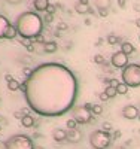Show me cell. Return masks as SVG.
Returning a JSON list of instances; mask_svg holds the SVG:
<instances>
[{
	"instance_id": "19",
	"label": "cell",
	"mask_w": 140,
	"mask_h": 149,
	"mask_svg": "<svg viewBox=\"0 0 140 149\" xmlns=\"http://www.w3.org/2000/svg\"><path fill=\"white\" fill-rule=\"evenodd\" d=\"M20 88H21V84H20L17 79L12 78L10 81H8V90H9V91H18Z\"/></svg>"
},
{
	"instance_id": "18",
	"label": "cell",
	"mask_w": 140,
	"mask_h": 149,
	"mask_svg": "<svg viewBox=\"0 0 140 149\" xmlns=\"http://www.w3.org/2000/svg\"><path fill=\"white\" fill-rule=\"evenodd\" d=\"M75 10L78 12V14L84 15V14H86V12H90V8H88V5H85V3L78 2V3L75 5Z\"/></svg>"
},
{
	"instance_id": "24",
	"label": "cell",
	"mask_w": 140,
	"mask_h": 149,
	"mask_svg": "<svg viewBox=\"0 0 140 149\" xmlns=\"http://www.w3.org/2000/svg\"><path fill=\"white\" fill-rule=\"evenodd\" d=\"M76 127H78V122H76L73 118H70L67 121V130H72V128H76Z\"/></svg>"
},
{
	"instance_id": "11",
	"label": "cell",
	"mask_w": 140,
	"mask_h": 149,
	"mask_svg": "<svg viewBox=\"0 0 140 149\" xmlns=\"http://www.w3.org/2000/svg\"><path fill=\"white\" fill-rule=\"evenodd\" d=\"M9 26H10V22L8 21V18L0 14V39H5V34Z\"/></svg>"
},
{
	"instance_id": "3",
	"label": "cell",
	"mask_w": 140,
	"mask_h": 149,
	"mask_svg": "<svg viewBox=\"0 0 140 149\" xmlns=\"http://www.w3.org/2000/svg\"><path fill=\"white\" fill-rule=\"evenodd\" d=\"M5 149H34L33 140L25 134H14L3 143Z\"/></svg>"
},
{
	"instance_id": "36",
	"label": "cell",
	"mask_w": 140,
	"mask_h": 149,
	"mask_svg": "<svg viewBox=\"0 0 140 149\" xmlns=\"http://www.w3.org/2000/svg\"><path fill=\"white\" fill-rule=\"evenodd\" d=\"M101 130H104V131H110V130H112L110 122H104V124H103V128H101Z\"/></svg>"
},
{
	"instance_id": "1",
	"label": "cell",
	"mask_w": 140,
	"mask_h": 149,
	"mask_svg": "<svg viewBox=\"0 0 140 149\" xmlns=\"http://www.w3.org/2000/svg\"><path fill=\"white\" fill-rule=\"evenodd\" d=\"M43 72L51 88L30 76L27 79V102L36 113H43L48 103V97H52V116L63 115L72 107L76 100L78 82L75 74L60 64H43Z\"/></svg>"
},
{
	"instance_id": "27",
	"label": "cell",
	"mask_w": 140,
	"mask_h": 149,
	"mask_svg": "<svg viewBox=\"0 0 140 149\" xmlns=\"http://www.w3.org/2000/svg\"><path fill=\"white\" fill-rule=\"evenodd\" d=\"M25 115H27V109H21L20 112H17V113H15V118L21 119V118H22V116H25Z\"/></svg>"
},
{
	"instance_id": "41",
	"label": "cell",
	"mask_w": 140,
	"mask_h": 149,
	"mask_svg": "<svg viewBox=\"0 0 140 149\" xmlns=\"http://www.w3.org/2000/svg\"><path fill=\"white\" fill-rule=\"evenodd\" d=\"M133 8H134V10H139V12H140V3H134Z\"/></svg>"
},
{
	"instance_id": "38",
	"label": "cell",
	"mask_w": 140,
	"mask_h": 149,
	"mask_svg": "<svg viewBox=\"0 0 140 149\" xmlns=\"http://www.w3.org/2000/svg\"><path fill=\"white\" fill-rule=\"evenodd\" d=\"M0 124H3V125H8V119L5 116H0Z\"/></svg>"
},
{
	"instance_id": "7",
	"label": "cell",
	"mask_w": 140,
	"mask_h": 149,
	"mask_svg": "<svg viewBox=\"0 0 140 149\" xmlns=\"http://www.w3.org/2000/svg\"><path fill=\"white\" fill-rule=\"evenodd\" d=\"M110 64L115 69H125L127 66H128V55L124 54L122 51H118V52H115L112 55Z\"/></svg>"
},
{
	"instance_id": "6",
	"label": "cell",
	"mask_w": 140,
	"mask_h": 149,
	"mask_svg": "<svg viewBox=\"0 0 140 149\" xmlns=\"http://www.w3.org/2000/svg\"><path fill=\"white\" fill-rule=\"evenodd\" d=\"M72 118L78 122V124H82V125H85V124H93L94 122V118L91 115V110L84 106H76L73 107L72 110Z\"/></svg>"
},
{
	"instance_id": "42",
	"label": "cell",
	"mask_w": 140,
	"mask_h": 149,
	"mask_svg": "<svg viewBox=\"0 0 140 149\" xmlns=\"http://www.w3.org/2000/svg\"><path fill=\"white\" fill-rule=\"evenodd\" d=\"M81 3H85V5H90V0H79Z\"/></svg>"
},
{
	"instance_id": "12",
	"label": "cell",
	"mask_w": 140,
	"mask_h": 149,
	"mask_svg": "<svg viewBox=\"0 0 140 149\" xmlns=\"http://www.w3.org/2000/svg\"><path fill=\"white\" fill-rule=\"evenodd\" d=\"M49 5V0H33V6L37 12H46Z\"/></svg>"
},
{
	"instance_id": "8",
	"label": "cell",
	"mask_w": 140,
	"mask_h": 149,
	"mask_svg": "<svg viewBox=\"0 0 140 149\" xmlns=\"http://www.w3.org/2000/svg\"><path fill=\"white\" fill-rule=\"evenodd\" d=\"M139 115H140V110H139L137 106L127 104V106H124V109H122V116H124L125 119H136V118H139Z\"/></svg>"
},
{
	"instance_id": "10",
	"label": "cell",
	"mask_w": 140,
	"mask_h": 149,
	"mask_svg": "<svg viewBox=\"0 0 140 149\" xmlns=\"http://www.w3.org/2000/svg\"><path fill=\"white\" fill-rule=\"evenodd\" d=\"M52 139L58 143L61 142H67V131L63 128H54L52 130Z\"/></svg>"
},
{
	"instance_id": "4",
	"label": "cell",
	"mask_w": 140,
	"mask_h": 149,
	"mask_svg": "<svg viewBox=\"0 0 140 149\" xmlns=\"http://www.w3.org/2000/svg\"><path fill=\"white\" fill-rule=\"evenodd\" d=\"M122 82L130 88L140 86V64H128L122 69Z\"/></svg>"
},
{
	"instance_id": "16",
	"label": "cell",
	"mask_w": 140,
	"mask_h": 149,
	"mask_svg": "<svg viewBox=\"0 0 140 149\" xmlns=\"http://www.w3.org/2000/svg\"><path fill=\"white\" fill-rule=\"evenodd\" d=\"M57 49H58V46L55 42H45L43 43V51L46 54H54V52H57Z\"/></svg>"
},
{
	"instance_id": "32",
	"label": "cell",
	"mask_w": 140,
	"mask_h": 149,
	"mask_svg": "<svg viewBox=\"0 0 140 149\" xmlns=\"http://www.w3.org/2000/svg\"><path fill=\"white\" fill-rule=\"evenodd\" d=\"M6 3H9V5H21L24 0H5Z\"/></svg>"
},
{
	"instance_id": "45",
	"label": "cell",
	"mask_w": 140,
	"mask_h": 149,
	"mask_svg": "<svg viewBox=\"0 0 140 149\" xmlns=\"http://www.w3.org/2000/svg\"><path fill=\"white\" fill-rule=\"evenodd\" d=\"M139 119H140V115H139Z\"/></svg>"
},
{
	"instance_id": "30",
	"label": "cell",
	"mask_w": 140,
	"mask_h": 149,
	"mask_svg": "<svg viewBox=\"0 0 140 149\" xmlns=\"http://www.w3.org/2000/svg\"><path fill=\"white\" fill-rule=\"evenodd\" d=\"M67 29H69V26H67L66 22H58V30L60 31H66Z\"/></svg>"
},
{
	"instance_id": "43",
	"label": "cell",
	"mask_w": 140,
	"mask_h": 149,
	"mask_svg": "<svg viewBox=\"0 0 140 149\" xmlns=\"http://www.w3.org/2000/svg\"><path fill=\"white\" fill-rule=\"evenodd\" d=\"M136 26L140 29V18H137V19H136Z\"/></svg>"
},
{
	"instance_id": "5",
	"label": "cell",
	"mask_w": 140,
	"mask_h": 149,
	"mask_svg": "<svg viewBox=\"0 0 140 149\" xmlns=\"http://www.w3.org/2000/svg\"><path fill=\"white\" fill-rule=\"evenodd\" d=\"M112 143V136L104 130H94L90 134V145L94 149H107Z\"/></svg>"
},
{
	"instance_id": "29",
	"label": "cell",
	"mask_w": 140,
	"mask_h": 149,
	"mask_svg": "<svg viewBox=\"0 0 140 149\" xmlns=\"http://www.w3.org/2000/svg\"><path fill=\"white\" fill-rule=\"evenodd\" d=\"M98 98H100V100H101V102H107V100H110V98H109V95H107V94H106L104 91L98 94Z\"/></svg>"
},
{
	"instance_id": "9",
	"label": "cell",
	"mask_w": 140,
	"mask_h": 149,
	"mask_svg": "<svg viewBox=\"0 0 140 149\" xmlns=\"http://www.w3.org/2000/svg\"><path fill=\"white\" fill-rule=\"evenodd\" d=\"M82 140V133L78 128L67 130V142L69 143H79Z\"/></svg>"
},
{
	"instance_id": "20",
	"label": "cell",
	"mask_w": 140,
	"mask_h": 149,
	"mask_svg": "<svg viewBox=\"0 0 140 149\" xmlns=\"http://www.w3.org/2000/svg\"><path fill=\"white\" fill-rule=\"evenodd\" d=\"M128 88H130V86L127 85V84L121 82V84L116 86V91H118V94H121V95H125L127 93H128Z\"/></svg>"
},
{
	"instance_id": "46",
	"label": "cell",
	"mask_w": 140,
	"mask_h": 149,
	"mask_svg": "<svg viewBox=\"0 0 140 149\" xmlns=\"http://www.w3.org/2000/svg\"><path fill=\"white\" fill-rule=\"evenodd\" d=\"M0 146H2V143H0Z\"/></svg>"
},
{
	"instance_id": "35",
	"label": "cell",
	"mask_w": 140,
	"mask_h": 149,
	"mask_svg": "<svg viewBox=\"0 0 140 149\" xmlns=\"http://www.w3.org/2000/svg\"><path fill=\"white\" fill-rule=\"evenodd\" d=\"M22 73H24V76H29V78H30V76H31V73H33V70H30L29 67H25V69L22 70Z\"/></svg>"
},
{
	"instance_id": "33",
	"label": "cell",
	"mask_w": 140,
	"mask_h": 149,
	"mask_svg": "<svg viewBox=\"0 0 140 149\" xmlns=\"http://www.w3.org/2000/svg\"><path fill=\"white\" fill-rule=\"evenodd\" d=\"M43 21H45V22H52V21H54V15L46 14V15H45V18H43Z\"/></svg>"
},
{
	"instance_id": "44",
	"label": "cell",
	"mask_w": 140,
	"mask_h": 149,
	"mask_svg": "<svg viewBox=\"0 0 140 149\" xmlns=\"http://www.w3.org/2000/svg\"><path fill=\"white\" fill-rule=\"evenodd\" d=\"M5 78H6V81H10V79H12V76H10V74H6Z\"/></svg>"
},
{
	"instance_id": "25",
	"label": "cell",
	"mask_w": 140,
	"mask_h": 149,
	"mask_svg": "<svg viewBox=\"0 0 140 149\" xmlns=\"http://www.w3.org/2000/svg\"><path fill=\"white\" fill-rule=\"evenodd\" d=\"M55 10H57V6L51 3V5L48 6V9H46V14H51V15H54V14H55Z\"/></svg>"
},
{
	"instance_id": "17",
	"label": "cell",
	"mask_w": 140,
	"mask_h": 149,
	"mask_svg": "<svg viewBox=\"0 0 140 149\" xmlns=\"http://www.w3.org/2000/svg\"><path fill=\"white\" fill-rule=\"evenodd\" d=\"M110 0H94V6L97 9H109L110 8Z\"/></svg>"
},
{
	"instance_id": "22",
	"label": "cell",
	"mask_w": 140,
	"mask_h": 149,
	"mask_svg": "<svg viewBox=\"0 0 140 149\" xmlns=\"http://www.w3.org/2000/svg\"><path fill=\"white\" fill-rule=\"evenodd\" d=\"M104 93L109 95V98H113L116 94H118V91H116V88L115 86H110V85H107L106 88H104Z\"/></svg>"
},
{
	"instance_id": "37",
	"label": "cell",
	"mask_w": 140,
	"mask_h": 149,
	"mask_svg": "<svg viewBox=\"0 0 140 149\" xmlns=\"http://www.w3.org/2000/svg\"><path fill=\"white\" fill-rule=\"evenodd\" d=\"M118 6H119L121 9H125V6H127V0H118Z\"/></svg>"
},
{
	"instance_id": "13",
	"label": "cell",
	"mask_w": 140,
	"mask_h": 149,
	"mask_svg": "<svg viewBox=\"0 0 140 149\" xmlns=\"http://www.w3.org/2000/svg\"><path fill=\"white\" fill-rule=\"evenodd\" d=\"M21 125L24 127V128H31V127H34L36 125V121H34V118L31 116V115H25V116H22L21 119Z\"/></svg>"
},
{
	"instance_id": "26",
	"label": "cell",
	"mask_w": 140,
	"mask_h": 149,
	"mask_svg": "<svg viewBox=\"0 0 140 149\" xmlns=\"http://www.w3.org/2000/svg\"><path fill=\"white\" fill-rule=\"evenodd\" d=\"M94 63H97V64H103V63H104V58H103V55L97 54V55L94 57Z\"/></svg>"
},
{
	"instance_id": "23",
	"label": "cell",
	"mask_w": 140,
	"mask_h": 149,
	"mask_svg": "<svg viewBox=\"0 0 140 149\" xmlns=\"http://www.w3.org/2000/svg\"><path fill=\"white\" fill-rule=\"evenodd\" d=\"M106 40H107V43H109V45H112V46H113V45H116V43H119V42H121V39H119V37H116L115 34H109Z\"/></svg>"
},
{
	"instance_id": "21",
	"label": "cell",
	"mask_w": 140,
	"mask_h": 149,
	"mask_svg": "<svg viewBox=\"0 0 140 149\" xmlns=\"http://www.w3.org/2000/svg\"><path fill=\"white\" fill-rule=\"evenodd\" d=\"M91 113H94L95 116L103 115V106H101V104H93V107H91Z\"/></svg>"
},
{
	"instance_id": "34",
	"label": "cell",
	"mask_w": 140,
	"mask_h": 149,
	"mask_svg": "<svg viewBox=\"0 0 140 149\" xmlns=\"http://www.w3.org/2000/svg\"><path fill=\"white\" fill-rule=\"evenodd\" d=\"M20 42H21V45H24V46H29V45H31V39H24V37H22V39H21Z\"/></svg>"
},
{
	"instance_id": "31",
	"label": "cell",
	"mask_w": 140,
	"mask_h": 149,
	"mask_svg": "<svg viewBox=\"0 0 140 149\" xmlns=\"http://www.w3.org/2000/svg\"><path fill=\"white\" fill-rule=\"evenodd\" d=\"M119 84H121V82H119L118 79H115V78H113V79H109V85H110V86H115V88H116Z\"/></svg>"
},
{
	"instance_id": "15",
	"label": "cell",
	"mask_w": 140,
	"mask_h": 149,
	"mask_svg": "<svg viewBox=\"0 0 140 149\" xmlns=\"http://www.w3.org/2000/svg\"><path fill=\"white\" fill-rule=\"evenodd\" d=\"M121 51H122L124 54H127V55H131V54L136 51V48H134L133 43H130V42H122V43H121Z\"/></svg>"
},
{
	"instance_id": "39",
	"label": "cell",
	"mask_w": 140,
	"mask_h": 149,
	"mask_svg": "<svg viewBox=\"0 0 140 149\" xmlns=\"http://www.w3.org/2000/svg\"><path fill=\"white\" fill-rule=\"evenodd\" d=\"M121 137V131H115L113 133V139H119Z\"/></svg>"
},
{
	"instance_id": "28",
	"label": "cell",
	"mask_w": 140,
	"mask_h": 149,
	"mask_svg": "<svg viewBox=\"0 0 140 149\" xmlns=\"http://www.w3.org/2000/svg\"><path fill=\"white\" fill-rule=\"evenodd\" d=\"M97 10H98V14H100L101 18H106L109 15V9H97Z\"/></svg>"
},
{
	"instance_id": "2",
	"label": "cell",
	"mask_w": 140,
	"mask_h": 149,
	"mask_svg": "<svg viewBox=\"0 0 140 149\" xmlns=\"http://www.w3.org/2000/svg\"><path fill=\"white\" fill-rule=\"evenodd\" d=\"M15 27L18 30V34L24 39H33V37L39 36L43 30V19L40 15L34 14V12H22L17 18Z\"/></svg>"
},
{
	"instance_id": "40",
	"label": "cell",
	"mask_w": 140,
	"mask_h": 149,
	"mask_svg": "<svg viewBox=\"0 0 140 149\" xmlns=\"http://www.w3.org/2000/svg\"><path fill=\"white\" fill-rule=\"evenodd\" d=\"M25 48H27L29 52H33V51H34V46H33V45H29V46H25Z\"/></svg>"
},
{
	"instance_id": "14",
	"label": "cell",
	"mask_w": 140,
	"mask_h": 149,
	"mask_svg": "<svg viewBox=\"0 0 140 149\" xmlns=\"http://www.w3.org/2000/svg\"><path fill=\"white\" fill-rule=\"evenodd\" d=\"M17 36H20L18 34V30H17V27L15 26H10L8 27V30H6V34H5V39H9V40H14V39H17Z\"/></svg>"
}]
</instances>
